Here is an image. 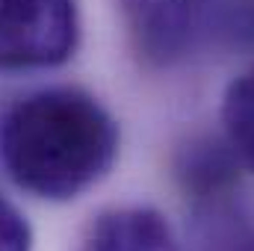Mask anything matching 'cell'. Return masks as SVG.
Wrapping results in <instances>:
<instances>
[{"mask_svg": "<svg viewBox=\"0 0 254 251\" xmlns=\"http://www.w3.org/2000/svg\"><path fill=\"white\" fill-rule=\"evenodd\" d=\"M80 251H184L172 225L154 207L104 210L86 231Z\"/></svg>", "mask_w": 254, "mask_h": 251, "instance_id": "obj_5", "label": "cell"}, {"mask_svg": "<svg viewBox=\"0 0 254 251\" xmlns=\"http://www.w3.org/2000/svg\"><path fill=\"white\" fill-rule=\"evenodd\" d=\"M198 39L231 54H254V0H204Z\"/></svg>", "mask_w": 254, "mask_h": 251, "instance_id": "obj_6", "label": "cell"}, {"mask_svg": "<svg viewBox=\"0 0 254 251\" xmlns=\"http://www.w3.org/2000/svg\"><path fill=\"white\" fill-rule=\"evenodd\" d=\"M77 42V0H0V71L57 68Z\"/></svg>", "mask_w": 254, "mask_h": 251, "instance_id": "obj_2", "label": "cell"}, {"mask_svg": "<svg viewBox=\"0 0 254 251\" xmlns=\"http://www.w3.org/2000/svg\"><path fill=\"white\" fill-rule=\"evenodd\" d=\"M204 0H119L127 36L148 65L178 63L198 39Z\"/></svg>", "mask_w": 254, "mask_h": 251, "instance_id": "obj_3", "label": "cell"}, {"mask_svg": "<svg viewBox=\"0 0 254 251\" xmlns=\"http://www.w3.org/2000/svg\"><path fill=\"white\" fill-rule=\"evenodd\" d=\"M201 251H254V207L234 198L198 210Z\"/></svg>", "mask_w": 254, "mask_h": 251, "instance_id": "obj_7", "label": "cell"}, {"mask_svg": "<svg viewBox=\"0 0 254 251\" xmlns=\"http://www.w3.org/2000/svg\"><path fill=\"white\" fill-rule=\"evenodd\" d=\"M222 127L243 169L254 175V65L228 86L222 101Z\"/></svg>", "mask_w": 254, "mask_h": 251, "instance_id": "obj_8", "label": "cell"}, {"mask_svg": "<svg viewBox=\"0 0 254 251\" xmlns=\"http://www.w3.org/2000/svg\"><path fill=\"white\" fill-rule=\"evenodd\" d=\"M33 231L21 210L0 195V251H30Z\"/></svg>", "mask_w": 254, "mask_h": 251, "instance_id": "obj_9", "label": "cell"}, {"mask_svg": "<svg viewBox=\"0 0 254 251\" xmlns=\"http://www.w3.org/2000/svg\"><path fill=\"white\" fill-rule=\"evenodd\" d=\"M240 172L243 163L237 160L225 136H190L175 154V178L195 210L234 198L240 187Z\"/></svg>", "mask_w": 254, "mask_h": 251, "instance_id": "obj_4", "label": "cell"}, {"mask_svg": "<svg viewBox=\"0 0 254 251\" xmlns=\"http://www.w3.org/2000/svg\"><path fill=\"white\" fill-rule=\"evenodd\" d=\"M119 125L89 92L51 86L18 98L0 122L6 175L36 198L68 201L95 187L119 157Z\"/></svg>", "mask_w": 254, "mask_h": 251, "instance_id": "obj_1", "label": "cell"}]
</instances>
